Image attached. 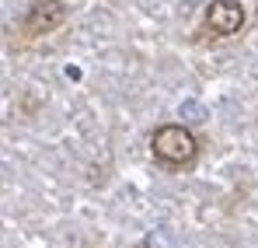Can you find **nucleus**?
Segmentation results:
<instances>
[{
  "mask_svg": "<svg viewBox=\"0 0 258 248\" xmlns=\"http://www.w3.org/2000/svg\"><path fill=\"white\" fill-rule=\"evenodd\" d=\"M244 21H248V14H244L241 0H210L206 14H203V32L210 39H230L244 28Z\"/></svg>",
  "mask_w": 258,
  "mask_h": 248,
  "instance_id": "7ed1b4c3",
  "label": "nucleus"
},
{
  "mask_svg": "<svg viewBox=\"0 0 258 248\" xmlns=\"http://www.w3.org/2000/svg\"><path fill=\"white\" fill-rule=\"evenodd\" d=\"M199 151H203L199 136L181 123H164L150 133V154H154L157 165H164V168H174V171L192 168L199 161Z\"/></svg>",
  "mask_w": 258,
  "mask_h": 248,
  "instance_id": "f257e3e1",
  "label": "nucleus"
},
{
  "mask_svg": "<svg viewBox=\"0 0 258 248\" xmlns=\"http://www.w3.org/2000/svg\"><path fill=\"white\" fill-rule=\"evenodd\" d=\"M67 14L70 11H67L63 0H35V4L25 7V14L18 21V35L21 39H45L56 28L67 25Z\"/></svg>",
  "mask_w": 258,
  "mask_h": 248,
  "instance_id": "f03ea898",
  "label": "nucleus"
}]
</instances>
